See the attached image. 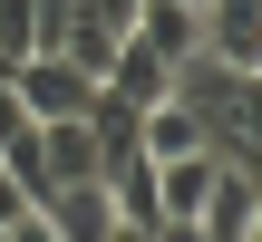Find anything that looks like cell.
Listing matches in <instances>:
<instances>
[{
    "instance_id": "obj_3",
    "label": "cell",
    "mask_w": 262,
    "mask_h": 242,
    "mask_svg": "<svg viewBox=\"0 0 262 242\" xmlns=\"http://www.w3.org/2000/svg\"><path fill=\"white\" fill-rule=\"evenodd\" d=\"M39 223H49L58 242H107L117 233V204H107L97 175H88V184H49V194H39Z\"/></svg>"
},
{
    "instance_id": "obj_8",
    "label": "cell",
    "mask_w": 262,
    "mask_h": 242,
    "mask_svg": "<svg viewBox=\"0 0 262 242\" xmlns=\"http://www.w3.org/2000/svg\"><path fill=\"white\" fill-rule=\"evenodd\" d=\"M107 242H156V233H146V223H117V233H107Z\"/></svg>"
},
{
    "instance_id": "obj_10",
    "label": "cell",
    "mask_w": 262,
    "mask_h": 242,
    "mask_svg": "<svg viewBox=\"0 0 262 242\" xmlns=\"http://www.w3.org/2000/svg\"><path fill=\"white\" fill-rule=\"evenodd\" d=\"M0 78H10V68H0Z\"/></svg>"
},
{
    "instance_id": "obj_1",
    "label": "cell",
    "mask_w": 262,
    "mask_h": 242,
    "mask_svg": "<svg viewBox=\"0 0 262 242\" xmlns=\"http://www.w3.org/2000/svg\"><path fill=\"white\" fill-rule=\"evenodd\" d=\"M10 87H19V107L49 126V116H88V97H97V78L78 68V58H58V49H29L19 68H10Z\"/></svg>"
},
{
    "instance_id": "obj_5",
    "label": "cell",
    "mask_w": 262,
    "mask_h": 242,
    "mask_svg": "<svg viewBox=\"0 0 262 242\" xmlns=\"http://www.w3.org/2000/svg\"><path fill=\"white\" fill-rule=\"evenodd\" d=\"M204 49L233 68H262V0H204Z\"/></svg>"
},
{
    "instance_id": "obj_7",
    "label": "cell",
    "mask_w": 262,
    "mask_h": 242,
    "mask_svg": "<svg viewBox=\"0 0 262 242\" xmlns=\"http://www.w3.org/2000/svg\"><path fill=\"white\" fill-rule=\"evenodd\" d=\"M10 242H58V233H49V223H39V204H29V213L10 223Z\"/></svg>"
},
{
    "instance_id": "obj_4",
    "label": "cell",
    "mask_w": 262,
    "mask_h": 242,
    "mask_svg": "<svg viewBox=\"0 0 262 242\" xmlns=\"http://www.w3.org/2000/svg\"><path fill=\"white\" fill-rule=\"evenodd\" d=\"M126 39H146V49L175 68V58H194V49H204V10H194V0H136Z\"/></svg>"
},
{
    "instance_id": "obj_9",
    "label": "cell",
    "mask_w": 262,
    "mask_h": 242,
    "mask_svg": "<svg viewBox=\"0 0 262 242\" xmlns=\"http://www.w3.org/2000/svg\"><path fill=\"white\" fill-rule=\"evenodd\" d=\"M194 10H204V0H194Z\"/></svg>"
},
{
    "instance_id": "obj_6",
    "label": "cell",
    "mask_w": 262,
    "mask_h": 242,
    "mask_svg": "<svg viewBox=\"0 0 262 242\" xmlns=\"http://www.w3.org/2000/svg\"><path fill=\"white\" fill-rule=\"evenodd\" d=\"M78 10H88V19H107V29H126V19H136V0H78Z\"/></svg>"
},
{
    "instance_id": "obj_2",
    "label": "cell",
    "mask_w": 262,
    "mask_h": 242,
    "mask_svg": "<svg viewBox=\"0 0 262 242\" xmlns=\"http://www.w3.org/2000/svg\"><path fill=\"white\" fill-rule=\"evenodd\" d=\"M194 223H204L214 242H262V184H253V165H224L214 194L194 204Z\"/></svg>"
}]
</instances>
